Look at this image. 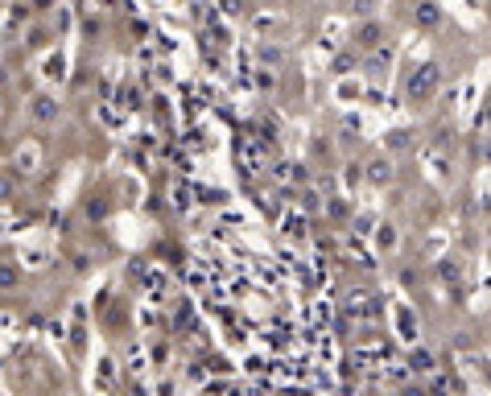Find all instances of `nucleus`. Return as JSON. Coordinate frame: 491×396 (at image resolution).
Masks as SVG:
<instances>
[{"mask_svg": "<svg viewBox=\"0 0 491 396\" xmlns=\"http://www.w3.org/2000/svg\"><path fill=\"white\" fill-rule=\"evenodd\" d=\"M430 87H434V70H426V74L413 79V91H430Z\"/></svg>", "mask_w": 491, "mask_h": 396, "instance_id": "obj_1", "label": "nucleus"}, {"mask_svg": "<svg viewBox=\"0 0 491 396\" xmlns=\"http://www.w3.org/2000/svg\"><path fill=\"white\" fill-rule=\"evenodd\" d=\"M417 17H421V21H426V25H434V21H438V8H434V4H426V8H421V12H417Z\"/></svg>", "mask_w": 491, "mask_h": 396, "instance_id": "obj_2", "label": "nucleus"}, {"mask_svg": "<svg viewBox=\"0 0 491 396\" xmlns=\"http://www.w3.org/2000/svg\"><path fill=\"white\" fill-rule=\"evenodd\" d=\"M37 116H41V120H50V116H54V103H45V99H41V103H37Z\"/></svg>", "mask_w": 491, "mask_h": 396, "instance_id": "obj_3", "label": "nucleus"}]
</instances>
